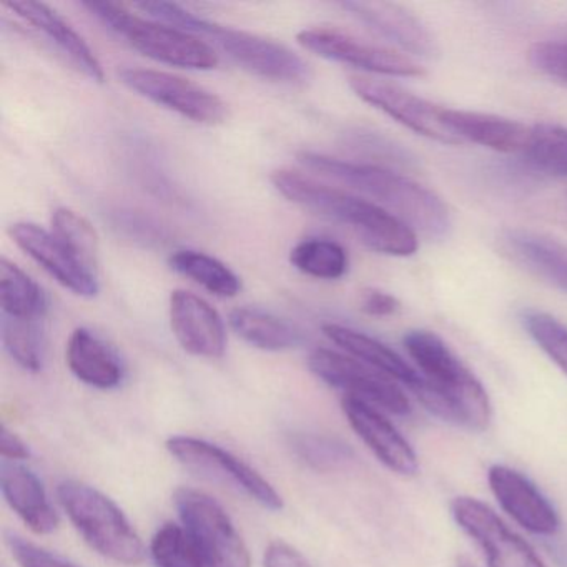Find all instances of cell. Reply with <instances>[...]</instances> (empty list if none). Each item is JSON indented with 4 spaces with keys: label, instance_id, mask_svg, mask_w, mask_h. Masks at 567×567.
Returning <instances> with one entry per match:
<instances>
[{
    "label": "cell",
    "instance_id": "obj_31",
    "mask_svg": "<svg viewBox=\"0 0 567 567\" xmlns=\"http://www.w3.org/2000/svg\"><path fill=\"white\" fill-rule=\"evenodd\" d=\"M523 155L536 171L567 177V128L554 124L533 125Z\"/></svg>",
    "mask_w": 567,
    "mask_h": 567
},
{
    "label": "cell",
    "instance_id": "obj_9",
    "mask_svg": "<svg viewBox=\"0 0 567 567\" xmlns=\"http://www.w3.org/2000/svg\"><path fill=\"white\" fill-rule=\"evenodd\" d=\"M207 38L214 39L230 61L255 78L285 85H305L311 81V69L287 45L251 32L215 24Z\"/></svg>",
    "mask_w": 567,
    "mask_h": 567
},
{
    "label": "cell",
    "instance_id": "obj_1",
    "mask_svg": "<svg viewBox=\"0 0 567 567\" xmlns=\"http://www.w3.org/2000/svg\"><path fill=\"white\" fill-rule=\"evenodd\" d=\"M270 181L298 207L350 228L370 250L390 257L416 254V231L381 205L287 168L274 172Z\"/></svg>",
    "mask_w": 567,
    "mask_h": 567
},
{
    "label": "cell",
    "instance_id": "obj_3",
    "mask_svg": "<svg viewBox=\"0 0 567 567\" xmlns=\"http://www.w3.org/2000/svg\"><path fill=\"white\" fill-rule=\"evenodd\" d=\"M404 348L423 373V381L413 393L424 408L471 430L489 426L493 411L486 390L443 338L433 331H408Z\"/></svg>",
    "mask_w": 567,
    "mask_h": 567
},
{
    "label": "cell",
    "instance_id": "obj_10",
    "mask_svg": "<svg viewBox=\"0 0 567 567\" xmlns=\"http://www.w3.org/2000/svg\"><path fill=\"white\" fill-rule=\"evenodd\" d=\"M298 44L318 58L351 65L370 74L388 78H423L426 71L410 55L383 45L360 41L337 29H305L297 35Z\"/></svg>",
    "mask_w": 567,
    "mask_h": 567
},
{
    "label": "cell",
    "instance_id": "obj_33",
    "mask_svg": "<svg viewBox=\"0 0 567 567\" xmlns=\"http://www.w3.org/2000/svg\"><path fill=\"white\" fill-rule=\"evenodd\" d=\"M291 447L295 454L303 461L307 466L328 473L338 470L353 457L348 444L321 434L301 433L291 437Z\"/></svg>",
    "mask_w": 567,
    "mask_h": 567
},
{
    "label": "cell",
    "instance_id": "obj_36",
    "mask_svg": "<svg viewBox=\"0 0 567 567\" xmlns=\"http://www.w3.org/2000/svg\"><path fill=\"white\" fill-rule=\"evenodd\" d=\"M527 58L540 74L567 85V39L536 42L527 52Z\"/></svg>",
    "mask_w": 567,
    "mask_h": 567
},
{
    "label": "cell",
    "instance_id": "obj_39",
    "mask_svg": "<svg viewBox=\"0 0 567 567\" xmlns=\"http://www.w3.org/2000/svg\"><path fill=\"white\" fill-rule=\"evenodd\" d=\"M265 567H313L310 560L291 544L274 540L265 550Z\"/></svg>",
    "mask_w": 567,
    "mask_h": 567
},
{
    "label": "cell",
    "instance_id": "obj_16",
    "mask_svg": "<svg viewBox=\"0 0 567 567\" xmlns=\"http://www.w3.org/2000/svg\"><path fill=\"white\" fill-rule=\"evenodd\" d=\"M171 327L181 347L194 357L217 360L227 350L224 318L208 301L190 291L172 293Z\"/></svg>",
    "mask_w": 567,
    "mask_h": 567
},
{
    "label": "cell",
    "instance_id": "obj_12",
    "mask_svg": "<svg viewBox=\"0 0 567 567\" xmlns=\"http://www.w3.org/2000/svg\"><path fill=\"white\" fill-rule=\"evenodd\" d=\"M451 513L461 529L476 540L489 567H546L533 547L491 509L474 497H456Z\"/></svg>",
    "mask_w": 567,
    "mask_h": 567
},
{
    "label": "cell",
    "instance_id": "obj_14",
    "mask_svg": "<svg viewBox=\"0 0 567 567\" xmlns=\"http://www.w3.org/2000/svg\"><path fill=\"white\" fill-rule=\"evenodd\" d=\"M9 235L28 257L72 293L85 298L99 293V278L89 274L52 231L21 221L9 228Z\"/></svg>",
    "mask_w": 567,
    "mask_h": 567
},
{
    "label": "cell",
    "instance_id": "obj_13",
    "mask_svg": "<svg viewBox=\"0 0 567 567\" xmlns=\"http://www.w3.org/2000/svg\"><path fill=\"white\" fill-rule=\"evenodd\" d=\"M350 87L361 101L373 105L388 117L396 121L414 134L423 135L444 145H460L461 142L444 127L443 107L431 104L426 99L406 91L393 82L353 75Z\"/></svg>",
    "mask_w": 567,
    "mask_h": 567
},
{
    "label": "cell",
    "instance_id": "obj_2",
    "mask_svg": "<svg viewBox=\"0 0 567 567\" xmlns=\"http://www.w3.org/2000/svg\"><path fill=\"white\" fill-rule=\"evenodd\" d=\"M298 161L310 171L373 198L431 240L450 235L453 221L443 198L400 172L380 165L338 161L315 152H300Z\"/></svg>",
    "mask_w": 567,
    "mask_h": 567
},
{
    "label": "cell",
    "instance_id": "obj_27",
    "mask_svg": "<svg viewBox=\"0 0 567 567\" xmlns=\"http://www.w3.org/2000/svg\"><path fill=\"white\" fill-rule=\"evenodd\" d=\"M172 270L210 291L215 297L234 298L240 293L241 280L224 264L204 251L177 250L168 258Z\"/></svg>",
    "mask_w": 567,
    "mask_h": 567
},
{
    "label": "cell",
    "instance_id": "obj_5",
    "mask_svg": "<svg viewBox=\"0 0 567 567\" xmlns=\"http://www.w3.org/2000/svg\"><path fill=\"white\" fill-rule=\"evenodd\" d=\"M58 497L85 543L105 559L124 566H138L144 560L141 536L111 497L81 481L59 484Z\"/></svg>",
    "mask_w": 567,
    "mask_h": 567
},
{
    "label": "cell",
    "instance_id": "obj_8",
    "mask_svg": "<svg viewBox=\"0 0 567 567\" xmlns=\"http://www.w3.org/2000/svg\"><path fill=\"white\" fill-rule=\"evenodd\" d=\"M118 79L125 87L158 107L175 112L195 124L218 125L227 121L228 105L214 92L171 72L152 69H122Z\"/></svg>",
    "mask_w": 567,
    "mask_h": 567
},
{
    "label": "cell",
    "instance_id": "obj_21",
    "mask_svg": "<svg viewBox=\"0 0 567 567\" xmlns=\"http://www.w3.org/2000/svg\"><path fill=\"white\" fill-rule=\"evenodd\" d=\"M443 124L461 144L481 145L501 154H523L530 127L499 115L443 109Z\"/></svg>",
    "mask_w": 567,
    "mask_h": 567
},
{
    "label": "cell",
    "instance_id": "obj_29",
    "mask_svg": "<svg viewBox=\"0 0 567 567\" xmlns=\"http://www.w3.org/2000/svg\"><path fill=\"white\" fill-rule=\"evenodd\" d=\"M52 234L89 274L99 278V237L87 218L71 208H58L52 214Z\"/></svg>",
    "mask_w": 567,
    "mask_h": 567
},
{
    "label": "cell",
    "instance_id": "obj_25",
    "mask_svg": "<svg viewBox=\"0 0 567 567\" xmlns=\"http://www.w3.org/2000/svg\"><path fill=\"white\" fill-rule=\"evenodd\" d=\"M231 330L251 347L265 351H285L303 343V331L270 311L261 308L240 307L228 317Z\"/></svg>",
    "mask_w": 567,
    "mask_h": 567
},
{
    "label": "cell",
    "instance_id": "obj_11",
    "mask_svg": "<svg viewBox=\"0 0 567 567\" xmlns=\"http://www.w3.org/2000/svg\"><path fill=\"white\" fill-rule=\"evenodd\" d=\"M308 368L324 383L347 391V396L358 398L394 414L411 411L406 394L390 377L357 358L318 348L308 358Z\"/></svg>",
    "mask_w": 567,
    "mask_h": 567
},
{
    "label": "cell",
    "instance_id": "obj_40",
    "mask_svg": "<svg viewBox=\"0 0 567 567\" xmlns=\"http://www.w3.org/2000/svg\"><path fill=\"white\" fill-rule=\"evenodd\" d=\"M0 451H2L4 461H14V463L31 456L28 444L6 426H2V434H0Z\"/></svg>",
    "mask_w": 567,
    "mask_h": 567
},
{
    "label": "cell",
    "instance_id": "obj_7",
    "mask_svg": "<svg viewBox=\"0 0 567 567\" xmlns=\"http://www.w3.org/2000/svg\"><path fill=\"white\" fill-rule=\"evenodd\" d=\"M167 450L185 470L244 493L265 509L280 511L284 507L280 494L257 470L217 444L198 437L172 436Z\"/></svg>",
    "mask_w": 567,
    "mask_h": 567
},
{
    "label": "cell",
    "instance_id": "obj_18",
    "mask_svg": "<svg viewBox=\"0 0 567 567\" xmlns=\"http://www.w3.org/2000/svg\"><path fill=\"white\" fill-rule=\"evenodd\" d=\"M497 503L524 529L550 536L559 529V516L533 481L519 471L496 464L487 473Z\"/></svg>",
    "mask_w": 567,
    "mask_h": 567
},
{
    "label": "cell",
    "instance_id": "obj_4",
    "mask_svg": "<svg viewBox=\"0 0 567 567\" xmlns=\"http://www.w3.org/2000/svg\"><path fill=\"white\" fill-rule=\"evenodd\" d=\"M82 8L152 61L188 71H214L220 62L215 49L197 35L138 18L122 6L84 2Z\"/></svg>",
    "mask_w": 567,
    "mask_h": 567
},
{
    "label": "cell",
    "instance_id": "obj_17",
    "mask_svg": "<svg viewBox=\"0 0 567 567\" xmlns=\"http://www.w3.org/2000/svg\"><path fill=\"white\" fill-rule=\"evenodd\" d=\"M341 408L354 433L388 470L401 476H414L417 473L420 464L413 447L373 404L344 394Z\"/></svg>",
    "mask_w": 567,
    "mask_h": 567
},
{
    "label": "cell",
    "instance_id": "obj_15",
    "mask_svg": "<svg viewBox=\"0 0 567 567\" xmlns=\"http://www.w3.org/2000/svg\"><path fill=\"white\" fill-rule=\"evenodd\" d=\"M340 8L374 34L400 48L403 54L434 59L440 52L427 25L401 6L390 2H343Z\"/></svg>",
    "mask_w": 567,
    "mask_h": 567
},
{
    "label": "cell",
    "instance_id": "obj_35",
    "mask_svg": "<svg viewBox=\"0 0 567 567\" xmlns=\"http://www.w3.org/2000/svg\"><path fill=\"white\" fill-rule=\"evenodd\" d=\"M354 151L361 152L367 157L380 162V167H411L416 162V158L401 147L394 144L390 138L381 137V135L373 134V132H358L351 141Z\"/></svg>",
    "mask_w": 567,
    "mask_h": 567
},
{
    "label": "cell",
    "instance_id": "obj_38",
    "mask_svg": "<svg viewBox=\"0 0 567 567\" xmlns=\"http://www.w3.org/2000/svg\"><path fill=\"white\" fill-rule=\"evenodd\" d=\"M360 307L370 317H393L401 310V301L388 291L368 288L361 293Z\"/></svg>",
    "mask_w": 567,
    "mask_h": 567
},
{
    "label": "cell",
    "instance_id": "obj_30",
    "mask_svg": "<svg viewBox=\"0 0 567 567\" xmlns=\"http://www.w3.org/2000/svg\"><path fill=\"white\" fill-rule=\"evenodd\" d=\"M2 343L22 370L39 373L44 367V321L2 317Z\"/></svg>",
    "mask_w": 567,
    "mask_h": 567
},
{
    "label": "cell",
    "instance_id": "obj_6",
    "mask_svg": "<svg viewBox=\"0 0 567 567\" xmlns=\"http://www.w3.org/2000/svg\"><path fill=\"white\" fill-rule=\"evenodd\" d=\"M175 506L207 567H251L250 554L224 507L204 491L178 487Z\"/></svg>",
    "mask_w": 567,
    "mask_h": 567
},
{
    "label": "cell",
    "instance_id": "obj_32",
    "mask_svg": "<svg viewBox=\"0 0 567 567\" xmlns=\"http://www.w3.org/2000/svg\"><path fill=\"white\" fill-rule=\"evenodd\" d=\"M155 567H207L185 527L167 523L152 537Z\"/></svg>",
    "mask_w": 567,
    "mask_h": 567
},
{
    "label": "cell",
    "instance_id": "obj_23",
    "mask_svg": "<svg viewBox=\"0 0 567 567\" xmlns=\"http://www.w3.org/2000/svg\"><path fill=\"white\" fill-rule=\"evenodd\" d=\"M503 247L516 264L567 293V245L530 230H507Z\"/></svg>",
    "mask_w": 567,
    "mask_h": 567
},
{
    "label": "cell",
    "instance_id": "obj_34",
    "mask_svg": "<svg viewBox=\"0 0 567 567\" xmlns=\"http://www.w3.org/2000/svg\"><path fill=\"white\" fill-rule=\"evenodd\" d=\"M524 328L539 344L540 350L567 374V327L553 315L527 310L523 315Z\"/></svg>",
    "mask_w": 567,
    "mask_h": 567
},
{
    "label": "cell",
    "instance_id": "obj_22",
    "mask_svg": "<svg viewBox=\"0 0 567 567\" xmlns=\"http://www.w3.org/2000/svg\"><path fill=\"white\" fill-rule=\"evenodd\" d=\"M65 360L79 381L97 390H114L124 381V364L117 351L87 328L72 331Z\"/></svg>",
    "mask_w": 567,
    "mask_h": 567
},
{
    "label": "cell",
    "instance_id": "obj_24",
    "mask_svg": "<svg viewBox=\"0 0 567 567\" xmlns=\"http://www.w3.org/2000/svg\"><path fill=\"white\" fill-rule=\"evenodd\" d=\"M323 333L341 350L347 351L350 357L363 361L364 364L386 374L391 380L406 384L411 391L420 386L421 381H423V377L410 363H406L396 351L391 350L390 347L381 343L377 338L368 337V334L353 330V328L334 323L324 324Z\"/></svg>",
    "mask_w": 567,
    "mask_h": 567
},
{
    "label": "cell",
    "instance_id": "obj_19",
    "mask_svg": "<svg viewBox=\"0 0 567 567\" xmlns=\"http://www.w3.org/2000/svg\"><path fill=\"white\" fill-rule=\"evenodd\" d=\"M4 6L22 21L31 24L35 31L44 34L85 78L94 82H104V69L91 45L51 6L32 2V0H16V2H6Z\"/></svg>",
    "mask_w": 567,
    "mask_h": 567
},
{
    "label": "cell",
    "instance_id": "obj_26",
    "mask_svg": "<svg viewBox=\"0 0 567 567\" xmlns=\"http://www.w3.org/2000/svg\"><path fill=\"white\" fill-rule=\"evenodd\" d=\"M0 307L2 317L45 320L49 300L41 285L8 258L0 260Z\"/></svg>",
    "mask_w": 567,
    "mask_h": 567
},
{
    "label": "cell",
    "instance_id": "obj_20",
    "mask_svg": "<svg viewBox=\"0 0 567 567\" xmlns=\"http://www.w3.org/2000/svg\"><path fill=\"white\" fill-rule=\"evenodd\" d=\"M0 489L9 506L32 533L42 536L58 529L61 523L58 511L49 501L44 484L31 467L14 461H2Z\"/></svg>",
    "mask_w": 567,
    "mask_h": 567
},
{
    "label": "cell",
    "instance_id": "obj_28",
    "mask_svg": "<svg viewBox=\"0 0 567 567\" xmlns=\"http://www.w3.org/2000/svg\"><path fill=\"white\" fill-rule=\"evenodd\" d=\"M290 261L298 271L318 280H340L347 275V250L328 238H305L295 245Z\"/></svg>",
    "mask_w": 567,
    "mask_h": 567
},
{
    "label": "cell",
    "instance_id": "obj_37",
    "mask_svg": "<svg viewBox=\"0 0 567 567\" xmlns=\"http://www.w3.org/2000/svg\"><path fill=\"white\" fill-rule=\"evenodd\" d=\"M6 539H8L12 557L21 567H79L71 560L62 559L58 554L49 553L35 544L29 543L18 534H8Z\"/></svg>",
    "mask_w": 567,
    "mask_h": 567
}]
</instances>
